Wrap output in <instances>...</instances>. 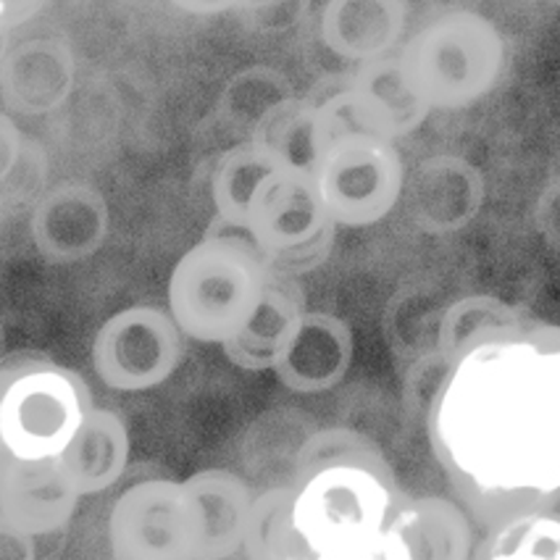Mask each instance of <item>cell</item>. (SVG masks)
<instances>
[{
  "label": "cell",
  "mask_w": 560,
  "mask_h": 560,
  "mask_svg": "<svg viewBox=\"0 0 560 560\" xmlns=\"http://www.w3.org/2000/svg\"><path fill=\"white\" fill-rule=\"evenodd\" d=\"M442 471L494 534L560 503V327L524 316L453 358L427 416Z\"/></svg>",
  "instance_id": "1"
},
{
  "label": "cell",
  "mask_w": 560,
  "mask_h": 560,
  "mask_svg": "<svg viewBox=\"0 0 560 560\" xmlns=\"http://www.w3.org/2000/svg\"><path fill=\"white\" fill-rule=\"evenodd\" d=\"M269 264L245 232L213 224L168 277V314L182 335L203 345L237 340L256 316Z\"/></svg>",
  "instance_id": "2"
},
{
  "label": "cell",
  "mask_w": 560,
  "mask_h": 560,
  "mask_svg": "<svg viewBox=\"0 0 560 560\" xmlns=\"http://www.w3.org/2000/svg\"><path fill=\"white\" fill-rule=\"evenodd\" d=\"M402 74L429 110H460L498 88L505 37L487 16L455 9L429 19L397 50Z\"/></svg>",
  "instance_id": "3"
},
{
  "label": "cell",
  "mask_w": 560,
  "mask_h": 560,
  "mask_svg": "<svg viewBox=\"0 0 560 560\" xmlns=\"http://www.w3.org/2000/svg\"><path fill=\"white\" fill-rule=\"evenodd\" d=\"M93 408L77 371L45 355H9L0 371V453L27 464L58 460Z\"/></svg>",
  "instance_id": "4"
},
{
  "label": "cell",
  "mask_w": 560,
  "mask_h": 560,
  "mask_svg": "<svg viewBox=\"0 0 560 560\" xmlns=\"http://www.w3.org/2000/svg\"><path fill=\"white\" fill-rule=\"evenodd\" d=\"M295 487V526L316 558L384 537L402 498L397 485L366 468L337 466Z\"/></svg>",
  "instance_id": "5"
},
{
  "label": "cell",
  "mask_w": 560,
  "mask_h": 560,
  "mask_svg": "<svg viewBox=\"0 0 560 560\" xmlns=\"http://www.w3.org/2000/svg\"><path fill=\"white\" fill-rule=\"evenodd\" d=\"M318 190L337 226L363 230L395 211L406 192V164L393 140L376 135L345 137L316 168Z\"/></svg>",
  "instance_id": "6"
},
{
  "label": "cell",
  "mask_w": 560,
  "mask_h": 560,
  "mask_svg": "<svg viewBox=\"0 0 560 560\" xmlns=\"http://www.w3.org/2000/svg\"><path fill=\"white\" fill-rule=\"evenodd\" d=\"M114 560H198V511L185 481L142 479L127 487L108 516Z\"/></svg>",
  "instance_id": "7"
},
{
  "label": "cell",
  "mask_w": 560,
  "mask_h": 560,
  "mask_svg": "<svg viewBox=\"0 0 560 560\" xmlns=\"http://www.w3.org/2000/svg\"><path fill=\"white\" fill-rule=\"evenodd\" d=\"M185 335L159 305H129L116 311L93 340V369L114 393H148L179 369Z\"/></svg>",
  "instance_id": "8"
},
{
  "label": "cell",
  "mask_w": 560,
  "mask_h": 560,
  "mask_svg": "<svg viewBox=\"0 0 560 560\" xmlns=\"http://www.w3.org/2000/svg\"><path fill=\"white\" fill-rule=\"evenodd\" d=\"M331 226L337 224L324 206L316 174L298 168L273 172L258 187L245 219V234L266 260L314 243Z\"/></svg>",
  "instance_id": "9"
},
{
  "label": "cell",
  "mask_w": 560,
  "mask_h": 560,
  "mask_svg": "<svg viewBox=\"0 0 560 560\" xmlns=\"http://www.w3.org/2000/svg\"><path fill=\"white\" fill-rule=\"evenodd\" d=\"M110 234L106 195L84 182H61L32 206L30 237L50 264L93 258Z\"/></svg>",
  "instance_id": "10"
},
{
  "label": "cell",
  "mask_w": 560,
  "mask_h": 560,
  "mask_svg": "<svg viewBox=\"0 0 560 560\" xmlns=\"http://www.w3.org/2000/svg\"><path fill=\"white\" fill-rule=\"evenodd\" d=\"M80 500L56 460L27 464L0 453V526L48 537L67 529Z\"/></svg>",
  "instance_id": "11"
},
{
  "label": "cell",
  "mask_w": 560,
  "mask_h": 560,
  "mask_svg": "<svg viewBox=\"0 0 560 560\" xmlns=\"http://www.w3.org/2000/svg\"><path fill=\"white\" fill-rule=\"evenodd\" d=\"M353 329L329 311H308L277 358L273 374L298 395L337 387L353 366Z\"/></svg>",
  "instance_id": "12"
},
{
  "label": "cell",
  "mask_w": 560,
  "mask_h": 560,
  "mask_svg": "<svg viewBox=\"0 0 560 560\" xmlns=\"http://www.w3.org/2000/svg\"><path fill=\"white\" fill-rule=\"evenodd\" d=\"M3 101L16 114H48L67 101L74 82V58L67 43L50 37H32L16 48H5L3 67Z\"/></svg>",
  "instance_id": "13"
},
{
  "label": "cell",
  "mask_w": 560,
  "mask_h": 560,
  "mask_svg": "<svg viewBox=\"0 0 560 560\" xmlns=\"http://www.w3.org/2000/svg\"><path fill=\"white\" fill-rule=\"evenodd\" d=\"M408 5L397 0H331L322 11V40L358 67L395 56L406 35Z\"/></svg>",
  "instance_id": "14"
},
{
  "label": "cell",
  "mask_w": 560,
  "mask_h": 560,
  "mask_svg": "<svg viewBox=\"0 0 560 560\" xmlns=\"http://www.w3.org/2000/svg\"><path fill=\"white\" fill-rule=\"evenodd\" d=\"M408 560H474L477 524L458 500L424 494L406 498L397 508L393 526Z\"/></svg>",
  "instance_id": "15"
},
{
  "label": "cell",
  "mask_w": 560,
  "mask_h": 560,
  "mask_svg": "<svg viewBox=\"0 0 560 560\" xmlns=\"http://www.w3.org/2000/svg\"><path fill=\"white\" fill-rule=\"evenodd\" d=\"M485 179L479 168L455 155H438L419 164L410 182V217L432 234L455 232L479 213Z\"/></svg>",
  "instance_id": "16"
},
{
  "label": "cell",
  "mask_w": 560,
  "mask_h": 560,
  "mask_svg": "<svg viewBox=\"0 0 560 560\" xmlns=\"http://www.w3.org/2000/svg\"><path fill=\"white\" fill-rule=\"evenodd\" d=\"M198 511V560H226L243 550L256 494L230 468H203L185 479Z\"/></svg>",
  "instance_id": "17"
},
{
  "label": "cell",
  "mask_w": 560,
  "mask_h": 560,
  "mask_svg": "<svg viewBox=\"0 0 560 560\" xmlns=\"http://www.w3.org/2000/svg\"><path fill=\"white\" fill-rule=\"evenodd\" d=\"M129 455L132 440L121 416L108 408H93L56 464L80 498H93L127 474Z\"/></svg>",
  "instance_id": "18"
},
{
  "label": "cell",
  "mask_w": 560,
  "mask_h": 560,
  "mask_svg": "<svg viewBox=\"0 0 560 560\" xmlns=\"http://www.w3.org/2000/svg\"><path fill=\"white\" fill-rule=\"evenodd\" d=\"M305 314L308 308H305L301 279L269 269V282H266L256 316L237 340L221 348L226 361L245 371H273L279 353Z\"/></svg>",
  "instance_id": "19"
},
{
  "label": "cell",
  "mask_w": 560,
  "mask_h": 560,
  "mask_svg": "<svg viewBox=\"0 0 560 560\" xmlns=\"http://www.w3.org/2000/svg\"><path fill=\"white\" fill-rule=\"evenodd\" d=\"M350 93L369 135L384 140L395 142L397 137L416 132L432 114L408 84L397 54L358 67L350 74Z\"/></svg>",
  "instance_id": "20"
},
{
  "label": "cell",
  "mask_w": 560,
  "mask_h": 560,
  "mask_svg": "<svg viewBox=\"0 0 560 560\" xmlns=\"http://www.w3.org/2000/svg\"><path fill=\"white\" fill-rule=\"evenodd\" d=\"M279 168L284 166L250 137L232 145L219 159L211 179L213 206H217L219 213L217 224L234 232H245L250 200L256 198L258 187Z\"/></svg>",
  "instance_id": "21"
},
{
  "label": "cell",
  "mask_w": 560,
  "mask_h": 560,
  "mask_svg": "<svg viewBox=\"0 0 560 560\" xmlns=\"http://www.w3.org/2000/svg\"><path fill=\"white\" fill-rule=\"evenodd\" d=\"M250 140L260 142L284 168L316 174L322 148L316 137V116L308 97H282L253 124Z\"/></svg>",
  "instance_id": "22"
},
{
  "label": "cell",
  "mask_w": 560,
  "mask_h": 560,
  "mask_svg": "<svg viewBox=\"0 0 560 560\" xmlns=\"http://www.w3.org/2000/svg\"><path fill=\"white\" fill-rule=\"evenodd\" d=\"M295 487H271L256 494L245 534L247 560H316L295 526Z\"/></svg>",
  "instance_id": "23"
},
{
  "label": "cell",
  "mask_w": 560,
  "mask_h": 560,
  "mask_svg": "<svg viewBox=\"0 0 560 560\" xmlns=\"http://www.w3.org/2000/svg\"><path fill=\"white\" fill-rule=\"evenodd\" d=\"M337 466L366 468V471L376 474V477H382L384 481L397 485L393 466H389L382 447L363 432L345 427L322 429V432L311 434V438L303 442V447L295 455V481H292V485H301V481L311 479L314 474Z\"/></svg>",
  "instance_id": "24"
},
{
  "label": "cell",
  "mask_w": 560,
  "mask_h": 560,
  "mask_svg": "<svg viewBox=\"0 0 560 560\" xmlns=\"http://www.w3.org/2000/svg\"><path fill=\"white\" fill-rule=\"evenodd\" d=\"M0 182H3V206H32L43 198L45 187V151L16 127L9 114L0 116Z\"/></svg>",
  "instance_id": "25"
},
{
  "label": "cell",
  "mask_w": 560,
  "mask_h": 560,
  "mask_svg": "<svg viewBox=\"0 0 560 560\" xmlns=\"http://www.w3.org/2000/svg\"><path fill=\"white\" fill-rule=\"evenodd\" d=\"M524 318L518 308L492 295H468L455 301L440 318L434 350L453 363V358L466 348L474 337L494 327H508Z\"/></svg>",
  "instance_id": "26"
},
{
  "label": "cell",
  "mask_w": 560,
  "mask_h": 560,
  "mask_svg": "<svg viewBox=\"0 0 560 560\" xmlns=\"http://www.w3.org/2000/svg\"><path fill=\"white\" fill-rule=\"evenodd\" d=\"M474 560H560V511L537 513L490 534Z\"/></svg>",
  "instance_id": "27"
},
{
  "label": "cell",
  "mask_w": 560,
  "mask_h": 560,
  "mask_svg": "<svg viewBox=\"0 0 560 560\" xmlns=\"http://www.w3.org/2000/svg\"><path fill=\"white\" fill-rule=\"evenodd\" d=\"M335 240H337V226H331V230H327L324 234H318L314 243L298 247V250L284 253V256H277V258L266 260V264H269L271 271L284 273V277L301 279L303 273L316 271L318 266L327 264L331 247H335Z\"/></svg>",
  "instance_id": "28"
},
{
  "label": "cell",
  "mask_w": 560,
  "mask_h": 560,
  "mask_svg": "<svg viewBox=\"0 0 560 560\" xmlns=\"http://www.w3.org/2000/svg\"><path fill=\"white\" fill-rule=\"evenodd\" d=\"M316 560H408L406 550H402L400 542L393 532H387L384 537L374 539V542L350 547V550L329 552V556H322Z\"/></svg>",
  "instance_id": "29"
},
{
  "label": "cell",
  "mask_w": 560,
  "mask_h": 560,
  "mask_svg": "<svg viewBox=\"0 0 560 560\" xmlns=\"http://www.w3.org/2000/svg\"><path fill=\"white\" fill-rule=\"evenodd\" d=\"M0 560H37V539L0 526Z\"/></svg>",
  "instance_id": "30"
}]
</instances>
